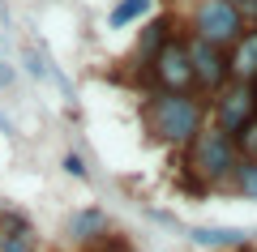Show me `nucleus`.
Returning a JSON list of instances; mask_svg holds the SVG:
<instances>
[{
    "mask_svg": "<svg viewBox=\"0 0 257 252\" xmlns=\"http://www.w3.org/2000/svg\"><path fill=\"white\" fill-rule=\"evenodd\" d=\"M146 133L163 145H189L206 128V99L202 94H163L155 90L142 107Z\"/></svg>",
    "mask_w": 257,
    "mask_h": 252,
    "instance_id": "1",
    "label": "nucleus"
},
{
    "mask_svg": "<svg viewBox=\"0 0 257 252\" xmlns=\"http://www.w3.org/2000/svg\"><path fill=\"white\" fill-rule=\"evenodd\" d=\"M244 30L248 22L231 0H197L193 5V39H202V43H214L227 52Z\"/></svg>",
    "mask_w": 257,
    "mask_h": 252,
    "instance_id": "3",
    "label": "nucleus"
},
{
    "mask_svg": "<svg viewBox=\"0 0 257 252\" xmlns=\"http://www.w3.org/2000/svg\"><path fill=\"white\" fill-rule=\"evenodd\" d=\"M231 188L244 201H257V162H240L236 175H231Z\"/></svg>",
    "mask_w": 257,
    "mask_h": 252,
    "instance_id": "12",
    "label": "nucleus"
},
{
    "mask_svg": "<svg viewBox=\"0 0 257 252\" xmlns=\"http://www.w3.org/2000/svg\"><path fill=\"white\" fill-rule=\"evenodd\" d=\"M184 150H189V154H184V167L193 171V180L202 184V188L231 184V175H236V167H240L236 141H231L227 133H219L214 124H206L202 133L184 145Z\"/></svg>",
    "mask_w": 257,
    "mask_h": 252,
    "instance_id": "2",
    "label": "nucleus"
},
{
    "mask_svg": "<svg viewBox=\"0 0 257 252\" xmlns=\"http://www.w3.org/2000/svg\"><path fill=\"white\" fill-rule=\"evenodd\" d=\"M155 90L163 94H197L193 90V64H189V43L184 39H167L146 64Z\"/></svg>",
    "mask_w": 257,
    "mask_h": 252,
    "instance_id": "4",
    "label": "nucleus"
},
{
    "mask_svg": "<svg viewBox=\"0 0 257 252\" xmlns=\"http://www.w3.org/2000/svg\"><path fill=\"white\" fill-rule=\"evenodd\" d=\"M240 252H244V248H240Z\"/></svg>",
    "mask_w": 257,
    "mask_h": 252,
    "instance_id": "17",
    "label": "nucleus"
},
{
    "mask_svg": "<svg viewBox=\"0 0 257 252\" xmlns=\"http://www.w3.org/2000/svg\"><path fill=\"white\" fill-rule=\"evenodd\" d=\"M107 231V218H103V209L99 205H86V209H77L73 218H69V239L73 243H90V239H99V235Z\"/></svg>",
    "mask_w": 257,
    "mask_h": 252,
    "instance_id": "9",
    "label": "nucleus"
},
{
    "mask_svg": "<svg viewBox=\"0 0 257 252\" xmlns=\"http://www.w3.org/2000/svg\"><path fill=\"white\" fill-rule=\"evenodd\" d=\"M82 252H133V248H128V239H120V235H111V231H103L99 239H90V243H86Z\"/></svg>",
    "mask_w": 257,
    "mask_h": 252,
    "instance_id": "14",
    "label": "nucleus"
},
{
    "mask_svg": "<svg viewBox=\"0 0 257 252\" xmlns=\"http://www.w3.org/2000/svg\"><path fill=\"white\" fill-rule=\"evenodd\" d=\"M248 239H253V231H244V226H189V243L214 252H240L248 248Z\"/></svg>",
    "mask_w": 257,
    "mask_h": 252,
    "instance_id": "8",
    "label": "nucleus"
},
{
    "mask_svg": "<svg viewBox=\"0 0 257 252\" xmlns=\"http://www.w3.org/2000/svg\"><path fill=\"white\" fill-rule=\"evenodd\" d=\"M0 252H43V239H39L35 222H22L18 231H9L0 239Z\"/></svg>",
    "mask_w": 257,
    "mask_h": 252,
    "instance_id": "10",
    "label": "nucleus"
},
{
    "mask_svg": "<svg viewBox=\"0 0 257 252\" xmlns=\"http://www.w3.org/2000/svg\"><path fill=\"white\" fill-rule=\"evenodd\" d=\"M227 81L257 86V26H248L244 35L227 47Z\"/></svg>",
    "mask_w": 257,
    "mask_h": 252,
    "instance_id": "7",
    "label": "nucleus"
},
{
    "mask_svg": "<svg viewBox=\"0 0 257 252\" xmlns=\"http://www.w3.org/2000/svg\"><path fill=\"white\" fill-rule=\"evenodd\" d=\"M210 111H214V128H219V133H227V137H236L240 128H244L248 120L257 116V86L227 81V86L214 94Z\"/></svg>",
    "mask_w": 257,
    "mask_h": 252,
    "instance_id": "5",
    "label": "nucleus"
},
{
    "mask_svg": "<svg viewBox=\"0 0 257 252\" xmlns=\"http://www.w3.org/2000/svg\"><path fill=\"white\" fill-rule=\"evenodd\" d=\"M231 141H236V154H240V162H257V116L248 120V124L240 128V133L231 137Z\"/></svg>",
    "mask_w": 257,
    "mask_h": 252,
    "instance_id": "13",
    "label": "nucleus"
},
{
    "mask_svg": "<svg viewBox=\"0 0 257 252\" xmlns=\"http://www.w3.org/2000/svg\"><path fill=\"white\" fill-rule=\"evenodd\" d=\"M189 43V64H193V90L202 94H219L227 86V52L214 43H202V39H184Z\"/></svg>",
    "mask_w": 257,
    "mask_h": 252,
    "instance_id": "6",
    "label": "nucleus"
},
{
    "mask_svg": "<svg viewBox=\"0 0 257 252\" xmlns=\"http://www.w3.org/2000/svg\"><path fill=\"white\" fill-rule=\"evenodd\" d=\"M13 81H18V69H13V64H5V60H0V90H9Z\"/></svg>",
    "mask_w": 257,
    "mask_h": 252,
    "instance_id": "16",
    "label": "nucleus"
},
{
    "mask_svg": "<svg viewBox=\"0 0 257 252\" xmlns=\"http://www.w3.org/2000/svg\"><path fill=\"white\" fill-rule=\"evenodd\" d=\"M64 171L73 175V180H90V171H86V162L77 154H64Z\"/></svg>",
    "mask_w": 257,
    "mask_h": 252,
    "instance_id": "15",
    "label": "nucleus"
},
{
    "mask_svg": "<svg viewBox=\"0 0 257 252\" xmlns=\"http://www.w3.org/2000/svg\"><path fill=\"white\" fill-rule=\"evenodd\" d=\"M146 9H150V0H120L116 9H111L107 26H111V30H124L128 22H138V18H142V13H146Z\"/></svg>",
    "mask_w": 257,
    "mask_h": 252,
    "instance_id": "11",
    "label": "nucleus"
}]
</instances>
